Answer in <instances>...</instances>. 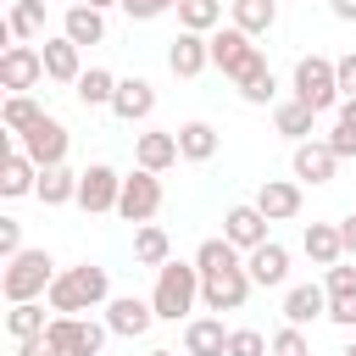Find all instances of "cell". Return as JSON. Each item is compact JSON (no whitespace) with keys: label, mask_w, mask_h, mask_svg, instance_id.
I'll return each mask as SVG.
<instances>
[{"label":"cell","mask_w":356,"mask_h":356,"mask_svg":"<svg viewBox=\"0 0 356 356\" xmlns=\"http://www.w3.org/2000/svg\"><path fill=\"white\" fill-rule=\"evenodd\" d=\"M50 312H67V317H83V312H95V306H106L111 300V273L106 267H95V261H78V267H67V273H56V284H50Z\"/></svg>","instance_id":"cell-1"},{"label":"cell","mask_w":356,"mask_h":356,"mask_svg":"<svg viewBox=\"0 0 356 356\" xmlns=\"http://www.w3.org/2000/svg\"><path fill=\"white\" fill-rule=\"evenodd\" d=\"M150 306L161 323H178L200 306V267L195 261H161L156 267V289H150Z\"/></svg>","instance_id":"cell-2"},{"label":"cell","mask_w":356,"mask_h":356,"mask_svg":"<svg viewBox=\"0 0 356 356\" xmlns=\"http://www.w3.org/2000/svg\"><path fill=\"white\" fill-rule=\"evenodd\" d=\"M50 284H56V261H50V250H17L11 261H6V273H0V295L17 306V300H44L50 295Z\"/></svg>","instance_id":"cell-3"},{"label":"cell","mask_w":356,"mask_h":356,"mask_svg":"<svg viewBox=\"0 0 356 356\" xmlns=\"http://www.w3.org/2000/svg\"><path fill=\"white\" fill-rule=\"evenodd\" d=\"M289 89H295V100H306L317 117H323V111H339V100H345V95H339V72H334L328 56H300Z\"/></svg>","instance_id":"cell-4"},{"label":"cell","mask_w":356,"mask_h":356,"mask_svg":"<svg viewBox=\"0 0 356 356\" xmlns=\"http://www.w3.org/2000/svg\"><path fill=\"white\" fill-rule=\"evenodd\" d=\"M250 289H256V278H250V267L239 256L211 267V273H200V306L206 312H239L250 300Z\"/></svg>","instance_id":"cell-5"},{"label":"cell","mask_w":356,"mask_h":356,"mask_svg":"<svg viewBox=\"0 0 356 356\" xmlns=\"http://www.w3.org/2000/svg\"><path fill=\"white\" fill-rule=\"evenodd\" d=\"M211 67H222V78H234V83H245L256 67H267V56H261V44L245 33V28H217L211 33Z\"/></svg>","instance_id":"cell-6"},{"label":"cell","mask_w":356,"mask_h":356,"mask_svg":"<svg viewBox=\"0 0 356 356\" xmlns=\"http://www.w3.org/2000/svg\"><path fill=\"white\" fill-rule=\"evenodd\" d=\"M161 200H167V195H161V172H145V167H134V172L122 178V195H117V217L139 228V222H150V217L161 211Z\"/></svg>","instance_id":"cell-7"},{"label":"cell","mask_w":356,"mask_h":356,"mask_svg":"<svg viewBox=\"0 0 356 356\" xmlns=\"http://www.w3.org/2000/svg\"><path fill=\"white\" fill-rule=\"evenodd\" d=\"M50 339H56V350L61 356H100V345H106V323H95V317H67V312H56L50 317V328H44Z\"/></svg>","instance_id":"cell-8"},{"label":"cell","mask_w":356,"mask_h":356,"mask_svg":"<svg viewBox=\"0 0 356 356\" xmlns=\"http://www.w3.org/2000/svg\"><path fill=\"white\" fill-rule=\"evenodd\" d=\"M44 78V50L39 44H6L0 50V89H11V95H28L33 83Z\"/></svg>","instance_id":"cell-9"},{"label":"cell","mask_w":356,"mask_h":356,"mask_svg":"<svg viewBox=\"0 0 356 356\" xmlns=\"http://www.w3.org/2000/svg\"><path fill=\"white\" fill-rule=\"evenodd\" d=\"M117 195H122V172H117V167L95 161V167H83V172H78V206H83L89 217L117 211Z\"/></svg>","instance_id":"cell-10"},{"label":"cell","mask_w":356,"mask_h":356,"mask_svg":"<svg viewBox=\"0 0 356 356\" xmlns=\"http://www.w3.org/2000/svg\"><path fill=\"white\" fill-rule=\"evenodd\" d=\"M17 145H22V150H28L39 167H61V161H67V145H72V134H67V122H56V117L44 111V117H39V122H33V128H28Z\"/></svg>","instance_id":"cell-11"},{"label":"cell","mask_w":356,"mask_h":356,"mask_svg":"<svg viewBox=\"0 0 356 356\" xmlns=\"http://www.w3.org/2000/svg\"><path fill=\"white\" fill-rule=\"evenodd\" d=\"M323 289H328V323L356 328V267L350 261L323 267Z\"/></svg>","instance_id":"cell-12"},{"label":"cell","mask_w":356,"mask_h":356,"mask_svg":"<svg viewBox=\"0 0 356 356\" xmlns=\"http://www.w3.org/2000/svg\"><path fill=\"white\" fill-rule=\"evenodd\" d=\"M150 323H161L150 300H139V295H111V300H106V328H111V334L139 339V334H150Z\"/></svg>","instance_id":"cell-13"},{"label":"cell","mask_w":356,"mask_h":356,"mask_svg":"<svg viewBox=\"0 0 356 356\" xmlns=\"http://www.w3.org/2000/svg\"><path fill=\"white\" fill-rule=\"evenodd\" d=\"M167 67H172V78H200V72L211 67V33L178 28V39L167 44Z\"/></svg>","instance_id":"cell-14"},{"label":"cell","mask_w":356,"mask_h":356,"mask_svg":"<svg viewBox=\"0 0 356 356\" xmlns=\"http://www.w3.org/2000/svg\"><path fill=\"white\" fill-rule=\"evenodd\" d=\"M222 239H228V245H239V250H256V245H267V211H261L256 200H245V206H228V211H222Z\"/></svg>","instance_id":"cell-15"},{"label":"cell","mask_w":356,"mask_h":356,"mask_svg":"<svg viewBox=\"0 0 356 356\" xmlns=\"http://www.w3.org/2000/svg\"><path fill=\"white\" fill-rule=\"evenodd\" d=\"M172 161H184V150H178V128H150V134L134 139V167H145V172H167Z\"/></svg>","instance_id":"cell-16"},{"label":"cell","mask_w":356,"mask_h":356,"mask_svg":"<svg viewBox=\"0 0 356 356\" xmlns=\"http://www.w3.org/2000/svg\"><path fill=\"white\" fill-rule=\"evenodd\" d=\"M289 167H295V178H300V184H328V178L339 172V156H334V145H328V139H300V145H295V156H289Z\"/></svg>","instance_id":"cell-17"},{"label":"cell","mask_w":356,"mask_h":356,"mask_svg":"<svg viewBox=\"0 0 356 356\" xmlns=\"http://www.w3.org/2000/svg\"><path fill=\"white\" fill-rule=\"evenodd\" d=\"M245 267H250L256 289H284V284H289V250H284L278 239H267V245L245 250Z\"/></svg>","instance_id":"cell-18"},{"label":"cell","mask_w":356,"mask_h":356,"mask_svg":"<svg viewBox=\"0 0 356 356\" xmlns=\"http://www.w3.org/2000/svg\"><path fill=\"white\" fill-rule=\"evenodd\" d=\"M256 206L267 211V222H289V217H300V178H261Z\"/></svg>","instance_id":"cell-19"},{"label":"cell","mask_w":356,"mask_h":356,"mask_svg":"<svg viewBox=\"0 0 356 356\" xmlns=\"http://www.w3.org/2000/svg\"><path fill=\"white\" fill-rule=\"evenodd\" d=\"M39 50H44V78H50V83H78V78H83V56H78L83 44H72L67 33L44 39Z\"/></svg>","instance_id":"cell-20"},{"label":"cell","mask_w":356,"mask_h":356,"mask_svg":"<svg viewBox=\"0 0 356 356\" xmlns=\"http://www.w3.org/2000/svg\"><path fill=\"white\" fill-rule=\"evenodd\" d=\"M317 317H328V289H323V284H289V289H284V323L306 328V323H317Z\"/></svg>","instance_id":"cell-21"},{"label":"cell","mask_w":356,"mask_h":356,"mask_svg":"<svg viewBox=\"0 0 356 356\" xmlns=\"http://www.w3.org/2000/svg\"><path fill=\"white\" fill-rule=\"evenodd\" d=\"M228 334L222 317H189L184 323V356H228Z\"/></svg>","instance_id":"cell-22"},{"label":"cell","mask_w":356,"mask_h":356,"mask_svg":"<svg viewBox=\"0 0 356 356\" xmlns=\"http://www.w3.org/2000/svg\"><path fill=\"white\" fill-rule=\"evenodd\" d=\"M111 111H117L122 122H145V117L156 111V83H150V78H122L117 95H111Z\"/></svg>","instance_id":"cell-23"},{"label":"cell","mask_w":356,"mask_h":356,"mask_svg":"<svg viewBox=\"0 0 356 356\" xmlns=\"http://www.w3.org/2000/svg\"><path fill=\"white\" fill-rule=\"evenodd\" d=\"M33 189H39V161L17 145V150L0 161V195H6V200H22V195H33Z\"/></svg>","instance_id":"cell-24"},{"label":"cell","mask_w":356,"mask_h":356,"mask_svg":"<svg viewBox=\"0 0 356 356\" xmlns=\"http://www.w3.org/2000/svg\"><path fill=\"white\" fill-rule=\"evenodd\" d=\"M300 250L312 256V267H334V261H345L339 222H306V234H300Z\"/></svg>","instance_id":"cell-25"},{"label":"cell","mask_w":356,"mask_h":356,"mask_svg":"<svg viewBox=\"0 0 356 356\" xmlns=\"http://www.w3.org/2000/svg\"><path fill=\"white\" fill-rule=\"evenodd\" d=\"M61 33H67L72 44H100V39H106V11H95V6H83V0H72V6H67V17H61Z\"/></svg>","instance_id":"cell-26"},{"label":"cell","mask_w":356,"mask_h":356,"mask_svg":"<svg viewBox=\"0 0 356 356\" xmlns=\"http://www.w3.org/2000/svg\"><path fill=\"white\" fill-rule=\"evenodd\" d=\"M217 128L206 122V117H189V122H178V150H184V161H211L217 156Z\"/></svg>","instance_id":"cell-27"},{"label":"cell","mask_w":356,"mask_h":356,"mask_svg":"<svg viewBox=\"0 0 356 356\" xmlns=\"http://www.w3.org/2000/svg\"><path fill=\"white\" fill-rule=\"evenodd\" d=\"M228 17H234V28H245L250 39H261L278 22V0H228Z\"/></svg>","instance_id":"cell-28"},{"label":"cell","mask_w":356,"mask_h":356,"mask_svg":"<svg viewBox=\"0 0 356 356\" xmlns=\"http://www.w3.org/2000/svg\"><path fill=\"white\" fill-rule=\"evenodd\" d=\"M312 122H317V111H312L306 100H295V95L273 106V128H278L284 139H295V145H300V139H312Z\"/></svg>","instance_id":"cell-29"},{"label":"cell","mask_w":356,"mask_h":356,"mask_svg":"<svg viewBox=\"0 0 356 356\" xmlns=\"http://www.w3.org/2000/svg\"><path fill=\"white\" fill-rule=\"evenodd\" d=\"M44 206H72L78 200V172L61 161V167H39V189H33Z\"/></svg>","instance_id":"cell-30"},{"label":"cell","mask_w":356,"mask_h":356,"mask_svg":"<svg viewBox=\"0 0 356 356\" xmlns=\"http://www.w3.org/2000/svg\"><path fill=\"white\" fill-rule=\"evenodd\" d=\"M134 261H139V267H161V261H172V239H167L161 222H139V228H134Z\"/></svg>","instance_id":"cell-31"},{"label":"cell","mask_w":356,"mask_h":356,"mask_svg":"<svg viewBox=\"0 0 356 356\" xmlns=\"http://www.w3.org/2000/svg\"><path fill=\"white\" fill-rule=\"evenodd\" d=\"M44 306H50V300H17V306L6 312V334H11V339H33V334H44L50 317H56V312H44Z\"/></svg>","instance_id":"cell-32"},{"label":"cell","mask_w":356,"mask_h":356,"mask_svg":"<svg viewBox=\"0 0 356 356\" xmlns=\"http://www.w3.org/2000/svg\"><path fill=\"white\" fill-rule=\"evenodd\" d=\"M6 39H17V44L44 39V0H17L6 17Z\"/></svg>","instance_id":"cell-33"},{"label":"cell","mask_w":356,"mask_h":356,"mask_svg":"<svg viewBox=\"0 0 356 356\" xmlns=\"http://www.w3.org/2000/svg\"><path fill=\"white\" fill-rule=\"evenodd\" d=\"M178 28H189V33H217V28H222V0H178Z\"/></svg>","instance_id":"cell-34"},{"label":"cell","mask_w":356,"mask_h":356,"mask_svg":"<svg viewBox=\"0 0 356 356\" xmlns=\"http://www.w3.org/2000/svg\"><path fill=\"white\" fill-rule=\"evenodd\" d=\"M39 117H44V106H39L33 95H6V106H0V122H6V134H17V139H22Z\"/></svg>","instance_id":"cell-35"},{"label":"cell","mask_w":356,"mask_h":356,"mask_svg":"<svg viewBox=\"0 0 356 356\" xmlns=\"http://www.w3.org/2000/svg\"><path fill=\"white\" fill-rule=\"evenodd\" d=\"M117 83H122L117 72H106V67H89V72H83V78H78L72 89H78V100H83V106H111Z\"/></svg>","instance_id":"cell-36"},{"label":"cell","mask_w":356,"mask_h":356,"mask_svg":"<svg viewBox=\"0 0 356 356\" xmlns=\"http://www.w3.org/2000/svg\"><path fill=\"white\" fill-rule=\"evenodd\" d=\"M239 89V100L245 106H278V78H273V67H256L245 83H234Z\"/></svg>","instance_id":"cell-37"},{"label":"cell","mask_w":356,"mask_h":356,"mask_svg":"<svg viewBox=\"0 0 356 356\" xmlns=\"http://www.w3.org/2000/svg\"><path fill=\"white\" fill-rule=\"evenodd\" d=\"M228 356H273V339L256 328H234L228 334Z\"/></svg>","instance_id":"cell-38"},{"label":"cell","mask_w":356,"mask_h":356,"mask_svg":"<svg viewBox=\"0 0 356 356\" xmlns=\"http://www.w3.org/2000/svg\"><path fill=\"white\" fill-rule=\"evenodd\" d=\"M273 356H312V345H306V334H300L295 323H284V328L273 334Z\"/></svg>","instance_id":"cell-39"},{"label":"cell","mask_w":356,"mask_h":356,"mask_svg":"<svg viewBox=\"0 0 356 356\" xmlns=\"http://www.w3.org/2000/svg\"><path fill=\"white\" fill-rule=\"evenodd\" d=\"M122 11H128L134 22H156L161 11H178V0H122Z\"/></svg>","instance_id":"cell-40"},{"label":"cell","mask_w":356,"mask_h":356,"mask_svg":"<svg viewBox=\"0 0 356 356\" xmlns=\"http://www.w3.org/2000/svg\"><path fill=\"white\" fill-rule=\"evenodd\" d=\"M17 250H28V245H22V222H17V217H0V261H11Z\"/></svg>","instance_id":"cell-41"},{"label":"cell","mask_w":356,"mask_h":356,"mask_svg":"<svg viewBox=\"0 0 356 356\" xmlns=\"http://www.w3.org/2000/svg\"><path fill=\"white\" fill-rule=\"evenodd\" d=\"M328 145H334V156H339V161H345V156H356V128H350V122H334V128H328Z\"/></svg>","instance_id":"cell-42"},{"label":"cell","mask_w":356,"mask_h":356,"mask_svg":"<svg viewBox=\"0 0 356 356\" xmlns=\"http://www.w3.org/2000/svg\"><path fill=\"white\" fill-rule=\"evenodd\" d=\"M17 356H61L50 334H33V339H17Z\"/></svg>","instance_id":"cell-43"},{"label":"cell","mask_w":356,"mask_h":356,"mask_svg":"<svg viewBox=\"0 0 356 356\" xmlns=\"http://www.w3.org/2000/svg\"><path fill=\"white\" fill-rule=\"evenodd\" d=\"M334 72H339V95H356V50H350V56H339V61H334Z\"/></svg>","instance_id":"cell-44"},{"label":"cell","mask_w":356,"mask_h":356,"mask_svg":"<svg viewBox=\"0 0 356 356\" xmlns=\"http://www.w3.org/2000/svg\"><path fill=\"white\" fill-rule=\"evenodd\" d=\"M339 239H345V256H356V211L339 217Z\"/></svg>","instance_id":"cell-45"},{"label":"cell","mask_w":356,"mask_h":356,"mask_svg":"<svg viewBox=\"0 0 356 356\" xmlns=\"http://www.w3.org/2000/svg\"><path fill=\"white\" fill-rule=\"evenodd\" d=\"M328 11H334L339 22H356V0H328Z\"/></svg>","instance_id":"cell-46"},{"label":"cell","mask_w":356,"mask_h":356,"mask_svg":"<svg viewBox=\"0 0 356 356\" xmlns=\"http://www.w3.org/2000/svg\"><path fill=\"white\" fill-rule=\"evenodd\" d=\"M339 122H350V128H356V95H345V100H339Z\"/></svg>","instance_id":"cell-47"},{"label":"cell","mask_w":356,"mask_h":356,"mask_svg":"<svg viewBox=\"0 0 356 356\" xmlns=\"http://www.w3.org/2000/svg\"><path fill=\"white\" fill-rule=\"evenodd\" d=\"M83 6H95V11H111V6H122V0H83Z\"/></svg>","instance_id":"cell-48"},{"label":"cell","mask_w":356,"mask_h":356,"mask_svg":"<svg viewBox=\"0 0 356 356\" xmlns=\"http://www.w3.org/2000/svg\"><path fill=\"white\" fill-rule=\"evenodd\" d=\"M339 356H356V339H345V350H339Z\"/></svg>","instance_id":"cell-49"},{"label":"cell","mask_w":356,"mask_h":356,"mask_svg":"<svg viewBox=\"0 0 356 356\" xmlns=\"http://www.w3.org/2000/svg\"><path fill=\"white\" fill-rule=\"evenodd\" d=\"M150 356H178V350H150Z\"/></svg>","instance_id":"cell-50"}]
</instances>
